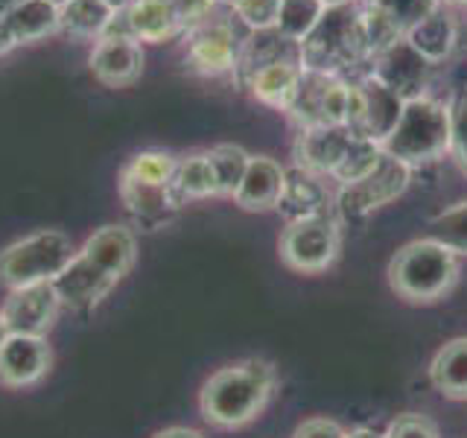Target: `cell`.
<instances>
[{
  "instance_id": "obj_27",
  "label": "cell",
  "mask_w": 467,
  "mask_h": 438,
  "mask_svg": "<svg viewBox=\"0 0 467 438\" xmlns=\"http://www.w3.org/2000/svg\"><path fill=\"white\" fill-rule=\"evenodd\" d=\"M175 193L184 199H208L216 196V179L211 170L208 152H193L184 155L179 164H175V179H172Z\"/></svg>"
},
{
  "instance_id": "obj_29",
  "label": "cell",
  "mask_w": 467,
  "mask_h": 438,
  "mask_svg": "<svg viewBox=\"0 0 467 438\" xmlns=\"http://www.w3.org/2000/svg\"><path fill=\"white\" fill-rule=\"evenodd\" d=\"M325 9L327 6L321 4V0H281V9H277V24H275V29L286 41L301 44L306 36L313 33V26L321 21Z\"/></svg>"
},
{
  "instance_id": "obj_24",
  "label": "cell",
  "mask_w": 467,
  "mask_h": 438,
  "mask_svg": "<svg viewBox=\"0 0 467 438\" xmlns=\"http://www.w3.org/2000/svg\"><path fill=\"white\" fill-rule=\"evenodd\" d=\"M4 21L18 38V44L41 41L58 33V6L50 0H15L4 12Z\"/></svg>"
},
{
  "instance_id": "obj_11",
  "label": "cell",
  "mask_w": 467,
  "mask_h": 438,
  "mask_svg": "<svg viewBox=\"0 0 467 438\" xmlns=\"http://www.w3.org/2000/svg\"><path fill=\"white\" fill-rule=\"evenodd\" d=\"M240 38L231 21H204L196 29H190L187 44V68L202 77H223V73L237 70L240 58Z\"/></svg>"
},
{
  "instance_id": "obj_35",
  "label": "cell",
  "mask_w": 467,
  "mask_h": 438,
  "mask_svg": "<svg viewBox=\"0 0 467 438\" xmlns=\"http://www.w3.org/2000/svg\"><path fill=\"white\" fill-rule=\"evenodd\" d=\"M386 438H438V433H435L430 418L406 412V415H398L391 421Z\"/></svg>"
},
{
  "instance_id": "obj_43",
  "label": "cell",
  "mask_w": 467,
  "mask_h": 438,
  "mask_svg": "<svg viewBox=\"0 0 467 438\" xmlns=\"http://www.w3.org/2000/svg\"><path fill=\"white\" fill-rule=\"evenodd\" d=\"M321 4L330 9V6H348V4H354V0H321Z\"/></svg>"
},
{
  "instance_id": "obj_9",
  "label": "cell",
  "mask_w": 467,
  "mask_h": 438,
  "mask_svg": "<svg viewBox=\"0 0 467 438\" xmlns=\"http://www.w3.org/2000/svg\"><path fill=\"white\" fill-rule=\"evenodd\" d=\"M348 109H350V82L348 79L304 70L296 99H292V106H289V117L298 123V129L345 126Z\"/></svg>"
},
{
  "instance_id": "obj_3",
  "label": "cell",
  "mask_w": 467,
  "mask_h": 438,
  "mask_svg": "<svg viewBox=\"0 0 467 438\" xmlns=\"http://www.w3.org/2000/svg\"><path fill=\"white\" fill-rule=\"evenodd\" d=\"M371 62L368 38H365L362 9L354 4L330 6L313 26V33L298 44V65L301 70L327 73V77H342L348 70Z\"/></svg>"
},
{
  "instance_id": "obj_7",
  "label": "cell",
  "mask_w": 467,
  "mask_h": 438,
  "mask_svg": "<svg viewBox=\"0 0 467 438\" xmlns=\"http://www.w3.org/2000/svg\"><path fill=\"white\" fill-rule=\"evenodd\" d=\"M339 223L327 211L289 223L277 248H281V260L289 269L313 275L333 266V260L339 257Z\"/></svg>"
},
{
  "instance_id": "obj_14",
  "label": "cell",
  "mask_w": 467,
  "mask_h": 438,
  "mask_svg": "<svg viewBox=\"0 0 467 438\" xmlns=\"http://www.w3.org/2000/svg\"><path fill=\"white\" fill-rule=\"evenodd\" d=\"M53 365V350L44 336L9 333L6 345L0 348V383L9 389L36 386L47 377Z\"/></svg>"
},
{
  "instance_id": "obj_17",
  "label": "cell",
  "mask_w": 467,
  "mask_h": 438,
  "mask_svg": "<svg viewBox=\"0 0 467 438\" xmlns=\"http://www.w3.org/2000/svg\"><path fill=\"white\" fill-rule=\"evenodd\" d=\"M182 33V24L175 18L170 0H135L126 12H117L114 24L106 36H131L135 41H170Z\"/></svg>"
},
{
  "instance_id": "obj_21",
  "label": "cell",
  "mask_w": 467,
  "mask_h": 438,
  "mask_svg": "<svg viewBox=\"0 0 467 438\" xmlns=\"http://www.w3.org/2000/svg\"><path fill=\"white\" fill-rule=\"evenodd\" d=\"M403 38L435 68V65H441L444 58H450L452 50H456L459 21H456V15L441 6V9H435L430 18H423L420 24H415Z\"/></svg>"
},
{
  "instance_id": "obj_4",
  "label": "cell",
  "mask_w": 467,
  "mask_h": 438,
  "mask_svg": "<svg viewBox=\"0 0 467 438\" xmlns=\"http://www.w3.org/2000/svg\"><path fill=\"white\" fill-rule=\"evenodd\" d=\"M389 281L391 289L406 301H438L459 281V257L432 237L412 240L391 257Z\"/></svg>"
},
{
  "instance_id": "obj_36",
  "label": "cell",
  "mask_w": 467,
  "mask_h": 438,
  "mask_svg": "<svg viewBox=\"0 0 467 438\" xmlns=\"http://www.w3.org/2000/svg\"><path fill=\"white\" fill-rule=\"evenodd\" d=\"M170 6L175 9V18H179L182 33H184V29H196L199 24L208 21L216 0H170Z\"/></svg>"
},
{
  "instance_id": "obj_13",
  "label": "cell",
  "mask_w": 467,
  "mask_h": 438,
  "mask_svg": "<svg viewBox=\"0 0 467 438\" xmlns=\"http://www.w3.org/2000/svg\"><path fill=\"white\" fill-rule=\"evenodd\" d=\"M58 310H62V301H58L56 287L36 284V287L9 289V298L0 307V316H4L9 333L44 336L56 325Z\"/></svg>"
},
{
  "instance_id": "obj_42",
  "label": "cell",
  "mask_w": 467,
  "mask_h": 438,
  "mask_svg": "<svg viewBox=\"0 0 467 438\" xmlns=\"http://www.w3.org/2000/svg\"><path fill=\"white\" fill-rule=\"evenodd\" d=\"M6 339H9V328H6V321H4V316H0V348L6 345Z\"/></svg>"
},
{
  "instance_id": "obj_16",
  "label": "cell",
  "mask_w": 467,
  "mask_h": 438,
  "mask_svg": "<svg viewBox=\"0 0 467 438\" xmlns=\"http://www.w3.org/2000/svg\"><path fill=\"white\" fill-rule=\"evenodd\" d=\"M354 131L348 126H318V129H301L296 141V167L313 172V175H330L342 164Z\"/></svg>"
},
{
  "instance_id": "obj_41",
  "label": "cell",
  "mask_w": 467,
  "mask_h": 438,
  "mask_svg": "<svg viewBox=\"0 0 467 438\" xmlns=\"http://www.w3.org/2000/svg\"><path fill=\"white\" fill-rule=\"evenodd\" d=\"M106 4H109V6H111L114 12H126V9H129L131 4H135V0H106Z\"/></svg>"
},
{
  "instance_id": "obj_30",
  "label": "cell",
  "mask_w": 467,
  "mask_h": 438,
  "mask_svg": "<svg viewBox=\"0 0 467 438\" xmlns=\"http://www.w3.org/2000/svg\"><path fill=\"white\" fill-rule=\"evenodd\" d=\"M175 164L179 158H172L170 152H161V150H150V152H138L135 158L129 161L123 167L120 179L129 182H140V184H161L167 187L175 179Z\"/></svg>"
},
{
  "instance_id": "obj_31",
  "label": "cell",
  "mask_w": 467,
  "mask_h": 438,
  "mask_svg": "<svg viewBox=\"0 0 467 438\" xmlns=\"http://www.w3.org/2000/svg\"><path fill=\"white\" fill-rule=\"evenodd\" d=\"M430 237L447 245L452 255H467V202L430 219Z\"/></svg>"
},
{
  "instance_id": "obj_6",
  "label": "cell",
  "mask_w": 467,
  "mask_h": 438,
  "mask_svg": "<svg viewBox=\"0 0 467 438\" xmlns=\"http://www.w3.org/2000/svg\"><path fill=\"white\" fill-rule=\"evenodd\" d=\"M77 255L70 237L56 228H44L15 240L0 252V284L9 289L53 284Z\"/></svg>"
},
{
  "instance_id": "obj_39",
  "label": "cell",
  "mask_w": 467,
  "mask_h": 438,
  "mask_svg": "<svg viewBox=\"0 0 467 438\" xmlns=\"http://www.w3.org/2000/svg\"><path fill=\"white\" fill-rule=\"evenodd\" d=\"M152 438H204V435L196 433V430H190V427H167V430L155 433Z\"/></svg>"
},
{
  "instance_id": "obj_20",
  "label": "cell",
  "mask_w": 467,
  "mask_h": 438,
  "mask_svg": "<svg viewBox=\"0 0 467 438\" xmlns=\"http://www.w3.org/2000/svg\"><path fill=\"white\" fill-rule=\"evenodd\" d=\"M120 199L126 204V211L146 228L167 223L182 204V196L175 193L172 184L161 187V184H140L129 179H120Z\"/></svg>"
},
{
  "instance_id": "obj_15",
  "label": "cell",
  "mask_w": 467,
  "mask_h": 438,
  "mask_svg": "<svg viewBox=\"0 0 467 438\" xmlns=\"http://www.w3.org/2000/svg\"><path fill=\"white\" fill-rule=\"evenodd\" d=\"M94 79L109 88H126L140 79L143 73V47L131 36H102L88 58Z\"/></svg>"
},
{
  "instance_id": "obj_45",
  "label": "cell",
  "mask_w": 467,
  "mask_h": 438,
  "mask_svg": "<svg viewBox=\"0 0 467 438\" xmlns=\"http://www.w3.org/2000/svg\"><path fill=\"white\" fill-rule=\"evenodd\" d=\"M15 4V0H0V18H4V12Z\"/></svg>"
},
{
  "instance_id": "obj_33",
  "label": "cell",
  "mask_w": 467,
  "mask_h": 438,
  "mask_svg": "<svg viewBox=\"0 0 467 438\" xmlns=\"http://www.w3.org/2000/svg\"><path fill=\"white\" fill-rule=\"evenodd\" d=\"M228 6L248 33H266L277 24L281 0H228Z\"/></svg>"
},
{
  "instance_id": "obj_37",
  "label": "cell",
  "mask_w": 467,
  "mask_h": 438,
  "mask_svg": "<svg viewBox=\"0 0 467 438\" xmlns=\"http://www.w3.org/2000/svg\"><path fill=\"white\" fill-rule=\"evenodd\" d=\"M292 438H348V430L342 423H336L333 418H310L298 423V430L292 433Z\"/></svg>"
},
{
  "instance_id": "obj_8",
  "label": "cell",
  "mask_w": 467,
  "mask_h": 438,
  "mask_svg": "<svg viewBox=\"0 0 467 438\" xmlns=\"http://www.w3.org/2000/svg\"><path fill=\"white\" fill-rule=\"evenodd\" d=\"M406 99L398 97L389 85L379 82L374 73H365L362 79L350 82V109H348V129L357 138L374 141L383 146V141L398 126Z\"/></svg>"
},
{
  "instance_id": "obj_23",
  "label": "cell",
  "mask_w": 467,
  "mask_h": 438,
  "mask_svg": "<svg viewBox=\"0 0 467 438\" xmlns=\"http://www.w3.org/2000/svg\"><path fill=\"white\" fill-rule=\"evenodd\" d=\"M277 211H281L289 223L304 216H316V214H327V190L318 182V175L306 172L301 167L286 170V187L284 196L277 202Z\"/></svg>"
},
{
  "instance_id": "obj_40",
  "label": "cell",
  "mask_w": 467,
  "mask_h": 438,
  "mask_svg": "<svg viewBox=\"0 0 467 438\" xmlns=\"http://www.w3.org/2000/svg\"><path fill=\"white\" fill-rule=\"evenodd\" d=\"M348 438H386V435H379V433H374L368 427H359V430H350Z\"/></svg>"
},
{
  "instance_id": "obj_38",
  "label": "cell",
  "mask_w": 467,
  "mask_h": 438,
  "mask_svg": "<svg viewBox=\"0 0 467 438\" xmlns=\"http://www.w3.org/2000/svg\"><path fill=\"white\" fill-rule=\"evenodd\" d=\"M18 47V38H15V33L9 29V24L0 18V56H6L9 50Z\"/></svg>"
},
{
  "instance_id": "obj_25",
  "label": "cell",
  "mask_w": 467,
  "mask_h": 438,
  "mask_svg": "<svg viewBox=\"0 0 467 438\" xmlns=\"http://www.w3.org/2000/svg\"><path fill=\"white\" fill-rule=\"evenodd\" d=\"M432 386L452 401H467V336L450 339L430 365Z\"/></svg>"
},
{
  "instance_id": "obj_5",
  "label": "cell",
  "mask_w": 467,
  "mask_h": 438,
  "mask_svg": "<svg viewBox=\"0 0 467 438\" xmlns=\"http://www.w3.org/2000/svg\"><path fill=\"white\" fill-rule=\"evenodd\" d=\"M383 152L406 167L432 164L450 152V109L427 94L406 99L398 126L383 141Z\"/></svg>"
},
{
  "instance_id": "obj_10",
  "label": "cell",
  "mask_w": 467,
  "mask_h": 438,
  "mask_svg": "<svg viewBox=\"0 0 467 438\" xmlns=\"http://www.w3.org/2000/svg\"><path fill=\"white\" fill-rule=\"evenodd\" d=\"M409 179H412V167H406L398 158L383 152V158L377 161V167L368 175L339 187V193H336V211L342 216L371 214L377 208H383V204L394 202L398 196H403Z\"/></svg>"
},
{
  "instance_id": "obj_18",
  "label": "cell",
  "mask_w": 467,
  "mask_h": 438,
  "mask_svg": "<svg viewBox=\"0 0 467 438\" xmlns=\"http://www.w3.org/2000/svg\"><path fill=\"white\" fill-rule=\"evenodd\" d=\"M284 187H286V170L277 164L275 158L252 155L234 202H237L243 211H252V214L277 211V202H281V196H284Z\"/></svg>"
},
{
  "instance_id": "obj_34",
  "label": "cell",
  "mask_w": 467,
  "mask_h": 438,
  "mask_svg": "<svg viewBox=\"0 0 467 438\" xmlns=\"http://www.w3.org/2000/svg\"><path fill=\"white\" fill-rule=\"evenodd\" d=\"M447 109H450V155L467 172V85H462L452 94Z\"/></svg>"
},
{
  "instance_id": "obj_26",
  "label": "cell",
  "mask_w": 467,
  "mask_h": 438,
  "mask_svg": "<svg viewBox=\"0 0 467 438\" xmlns=\"http://www.w3.org/2000/svg\"><path fill=\"white\" fill-rule=\"evenodd\" d=\"M365 9L386 21L398 36H406L415 24L441 9V0H365Z\"/></svg>"
},
{
  "instance_id": "obj_12",
  "label": "cell",
  "mask_w": 467,
  "mask_h": 438,
  "mask_svg": "<svg viewBox=\"0 0 467 438\" xmlns=\"http://www.w3.org/2000/svg\"><path fill=\"white\" fill-rule=\"evenodd\" d=\"M371 62H374L371 65L374 77L383 85H389L398 97L415 99V97L427 94L432 65L406 38H398L391 47H386L383 53H377Z\"/></svg>"
},
{
  "instance_id": "obj_1",
  "label": "cell",
  "mask_w": 467,
  "mask_h": 438,
  "mask_svg": "<svg viewBox=\"0 0 467 438\" xmlns=\"http://www.w3.org/2000/svg\"><path fill=\"white\" fill-rule=\"evenodd\" d=\"M135 257V231L129 225H102L53 281L58 301L70 310H91L131 272Z\"/></svg>"
},
{
  "instance_id": "obj_46",
  "label": "cell",
  "mask_w": 467,
  "mask_h": 438,
  "mask_svg": "<svg viewBox=\"0 0 467 438\" xmlns=\"http://www.w3.org/2000/svg\"><path fill=\"white\" fill-rule=\"evenodd\" d=\"M50 4H56V6H58V9H62V6H65V4H67V0H50Z\"/></svg>"
},
{
  "instance_id": "obj_44",
  "label": "cell",
  "mask_w": 467,
  "mask_h": 438,
  "mask_svg": "<svg viewBox=\"0 0 467 438\" xmlns=\"http://www.w3.org/2000/svg\"><path fill=\"white\" fill-rule=\"evenodd\" d=\"M444 4L456 6V9H467V0H444Z\"/></svg>"
},
{
  "instance_id": "obj_32",
  "label": "cell",
  "mask_w": 467,
  "mask_h": 438,
  "mask_svg": "<svg viewBox=\"0 0 467 438\" xmlns=\"http://www.w3.org/2000/svg\"><path fill=\"white\" fill-rule=\"evenodd\" d=\"M383 158V146L374 143V141H365V138H354V143H350L348 155L342 158V164L336 167L333 179L339 184H350V182H359L362 175H368L377 161Z\"/></svg>"
},
{
  "instance_id": "obj_28",
  "label": "cell",
  "mask_w": 467,
  "mask_h": 438,
  "mask_svg": "<svg viewBox=\"0 0 467 438\" xmlns=\"http://www.w3.org/2000/svg\"><path fill=\"white\" fill-rule=\"evenodd\" d=\"M211 161V170H213V179H216V196H237V190L243 184V175L248 170V155L243 146L237 143H219L208 152Z\"/></svg>"
},
{
  "instance_id": "obj_22",
  "label": "cell",
  "mask_w": 467,
  "mask_h": 438,
  "mask_svg": "<svg viewBox=\"0 0 467 438\" xmlns=\"http://www.w3.org/2000/svg\"><path fill=\"white\" fill-rule=\"evenodd\" d=\"M117 12L106 0H67L58 9V33L77 41H99L114 24Z\"/></svg>"
},
{
  "instance_id": "obj_19",
  "label": "cell",
  "mask_w": 467,
  "mask_h": 438,
  "mask_svg": "<svg viewBox=\"0 0 467 438\" xmlns=\"http://www.w3.org/2000/svg\"><path fill=\"white\" fill-rule=\"evenodd\" d=\"M301 65L298 58H281V62H272V65H263L252 73L248 79V91L257 102L277 111H289L292 99H296L298 91V82H301Z\"/></svg>"
},
{
  "instance_id": "obj_2",
  "label": "cell",
  "mask_w": 467,
  "mask_h": 438,
  "mask_svg": "<svg viewBox=\"0 0 467 438\" xmlns=\"http://www.w3.org/2000/svg\"><path fill=\"white\" fill-rule=\"evenodd\" d=\"M277 374L266 360H243L204 380L199 394L202 418L219 430H240L252 423L272 401Z\"/></svg>"
}]
</instances>
